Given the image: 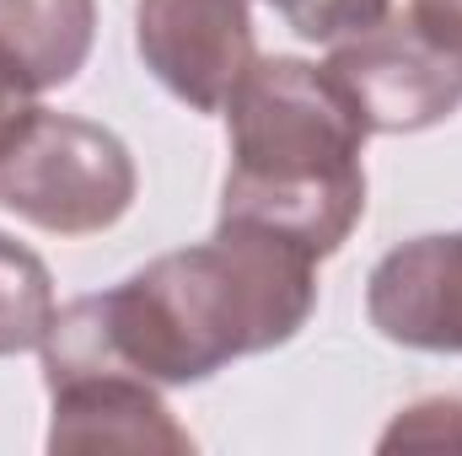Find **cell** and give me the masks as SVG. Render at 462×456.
<instances>
[{"label":"cell","mask_w":462,"mask_h":456,"mask_svg":"<svg viewBox=\"0 0 462 456\" xmlns=\"http://www.w3.org/2000/svg\"><path fill=\"white\" fill-rule=\"evenodd\" d=\"M92 328L156 387H189L242 354L291 343L318 306V258L263 226L221 221L210 242L162 252L103 296Z\"/></svg>","instance_id":"1"},{"label":"cell","mask_w":462,"mask_h":456,"mask_svg":"<svg viewBox=\"0 0 462 456\" xmlns=\"http://www.w3.org/2000/svg\"><path fill=\"white\" fill-rule=\"evenodd\" d=\"M231 167L221 221L263 226L318 263L365 215V123L345 87L307 59H253L226 97Z\"/></svg>","instance_id":"2"},{"label":"cell","mask_w":462,"mask_h":456,"mask_svg":"<svg viewBox=\"0 0 462 456\" xmlns=\"http://www.w3.org/2000/svg\"><path fill=\"white\" fill-rule=\"evenodd\" d=\"M38 349L54 397L49 451H194V435L172 419L156 381L103 343L81 301L49 317Z\"/></svg>","instance_id":"3"},{"label":"cell","mask_w":462,"mask_h":456,"mask_svg":"<svg viewBox=\"0 0 462 456\" xmlns=\"http://www.w3.org/2000/svg\"><path fill=\"white\" fill-rule=\"evenodd\" d=\"M134 156L114 129L76 114H38L0 156V210L54 236H97L134 205Z\"/></svg>","instance_id":"4"},{"label":"cell","mask_w":462,"mask_h":456,"mask_svg":"<svg viewBox=\"0 0 462 456\" xmlns=\"http://www.w3.org/2000/svg\"><path fill=\"white\" fill-rule=\"evenodd\" d=\"M323 70L345 87L371 134H414L462 108V65L414 16L387 11L376 27L339 38Z\"/></svg>","instance_id":"5"},{"label":"cell","mask_w":462,"mask_h":456,"mask_svg":"<svg viewBox=\"0 0 462 456\" xmlns=\"http://www.w3.org/2000/svg\"><path fill=\"white\" fill-rule=\"evenodd\" d=\"M134 49L178 103L194 114H221L231 87L258 59L253 11L247 0H140Z\"/></svg>","instance_id":"6"},{"label":"cell","mask_w":462,"mask_h":456,"mask_svg":"<svg viewBox=\"0 0 462 456\" xmlns=\"http://www.w3.org/2000/svg\"><path fill=\"white\" fill-rule=\"evenodd\" d=\"M365 317L387 343L462 354V231L393 247L365 279Z\"/></svg>","instance_id":"7"},{"label":"cell","mask_w":462,"mask_h":456,"mask_svg":"<svg viewBox=\"0 0 462 456\" xmlns=\"http://www.w3.org/2000/svg\"><path fill=\"white\" fill-rule=\"evenodd\" d=\"M97 38V0H0V49L38 92L76 81Z\"/></svg>","instance_id":"8"},{"label":"cell","mask_w":462,"mask_h":456,"mask_svg":"<svg viewBox=\"0 0 462 456\" xmlns=\"http://www.w3.org/2000/svg\"><path fill=\"white\" fill-rule=\"evenodd\" d=\"M54 317V279L43 258L0 231V360L38 349Z\"/></svg>","instance_id":"9"},{"label":"cell","mask_w":462,"mask_h":456,"mask_svg":"<svg viewBox=\"0 0 462 456\" xmlns=\"http://www.w3.org/2000/svg\"><path fill=\"white\" fill-rule=\"evenodd\" d=\"M291 32H301L307 43H339V38H355L365 27H376L393 0H269Z\"/></svg>","instance_id":"10"},{"label":"cell","mask_w":462,"mask_h":456,"mask_svg":"<svg viewBox=\"0 0 462 456\" xmlns=\"http://www.w3.org/2000/svg\"><path fill=\"white\" fill-rule=\"evenodd\" d=\"M436 451V446H462V397H425L414 408H403L393 419V430L382 435V451Z\"/></svg>","instance_id":"11"},{"label":"cell","mask_w":462,"mask_h":456,"mask_svg":"<svg viewBox=\"0 0 462 456\" xmlns=\"http://www.w3.org/2000/svg\"><path fill=\"white\" fill-rule=\"evenodd\" d=\"M32 114H38V81L0 49V156H5V145L27 129Z\"/></svg>","instance_id":"12"},{"label":"cell","mask_w":462,"mask_h":456,"mask_svg":"<svg viewBox=\"0 0 462 456\" xmlns=\"http://www.w3.org/2000/svg\"><path fill=\"white\" fill-rule=\"evenodd\" d=\"M409 16L462 65V0H409Z\"/></svg>","instance_id":"13"}]
</instances>
